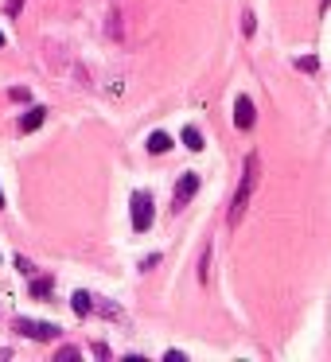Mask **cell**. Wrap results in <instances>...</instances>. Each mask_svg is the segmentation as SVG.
Segmentation results:
<instances>
[{"label":"cell","instance_id":"cell-1","mask_svg":"<svg viewBox=\"0 0 331 362\" xmlns=\"http://www.w3.org/2000/svg\"><path fill=\"white\" fill-rule=\"evenodd\" d=\"M257 180H261V156H257V152H250V156H245V168H242V183H238L234 203H230V214H226L230 226H238V222L245 218V206H250V199H253Z\"/></svg>","mask_w":331,"mask_h":362},{"label":"cell","instance_id":"cell-2","mask_svg":"<svg viewBox=\"0 0 331 362\" xmlns=\"http://www.w3.org/2000/svg\"><path fill=\"white\" fill-rule=\"evenodd\" d=\"M16 331L28 339H35V343H51V339H59V327L55 323H43V320H28V315H16Z\"/></svg>","mask_w":331,"mask_h":362},{"label":"cell","instance_id":"cell-3","mask_svg":"<svg viewBox=\"0 0 331 362\" xmlns=\"http://www.w3.org/2000/svg\"><path fill=\"white\" fill-rule=\"evenodd\" d=\"M129 206H133V230L144 234V230L152 226V195L149 191H137V195L129 199Z\"/></svg>","mask_w":331,"mask_h":362},{"label":"cell","instance_id":"cell-4","mask_svg":"<svg viewBox=\"0 0 331 362\" xmlns=\"http://www.w3.org/2000/svg\"><path fill=\"white\" fill-rule=\"evenodd\" d=\"M195 191H199V175L195 172H183L180 183H175V191H172V211H183V206L195 199Z\"/></svg>","mask_w":331,"mask_h":362},{"label":"cell","instance_id":"cell-5","mask_svg":"<svg viewBox=\"0 0 331 362\" xmlns=\"http://www.w3.org/2000/svg\"><path fill=\"white\" fill-rule=\"evenodd\" d=\"M253 121H257L253 102H250L245 94H238V102H234V125H238V129H253Z\"/></svg>","mask_w":331,"mask_h":362},{"label":"cell","instance_id":"cell-6","mask_svg":"<svg viewBox=\"0 0 331 362\" xmlns=\"http://www.w3.org/2000/svg\"><path fill=\"white\" fill-rule=\"evenodd\" d=\"M43 121H47V110H43V105H32V110H28L24 117H20V133H35V129H40Z\"/></svg>","mask_w":331,"mask_h":362},{"label":"cell","instance_id":"cell-7","mask_svg":"<svg viewBox=\"0 0 331 362\" xmlns=\"http://www.w3.org/2000/svg\"><path fill=\"white\" fill-rule=\"evenodd\" d=\"M71 308H74L79 315H90V312H94V296H90V292H74V296H71Z\"/></svg>","mask_w":331,"mask_h":362},{"label":"cell","instance_id":"cell-8","mask_svg":"<svg viewBox=\"0 0 331 362\" xmlns=\"http://www.w3.org/2000/svg\"><path fill=\"white\" fill-rule=\"evenodd\" d=\"M168 148H172V136H168V133H152L149 136V152H152V156H160V152H168Z\"/></svg>","mask_w":331,"mask_h":362},{"label":"cell","instance_id":"cell-9","mask_svg":"<svg viewBox=\"0 0 331 362\" xmlns=\"http://www.w3.org/2000/svg\"><path fill=\"white\" fill-rule=\"evenodd\" d=\"M183 144H187L191 152H203V133H199L195 125H187V129H183Z\"/></svg>","mask_w":331,"mask_h":362},{"label":"cell","instance_id":"cell-10","mask_svg":"<svg viewBox=\"0 0 331 362\" xmlns=\"http://www.w3.org/2000/svg\"><path fill=\"white\" fill-rule=\"evenodd\" d=\"M51 284H55L51 276H35V281H32V296H35V300H43V296L51 292Z\"/></svg>","mask_w":331,"mask_h":362},{"label":"cell","instance_id":"cell-11","mask_svg":"<svg viewBox=\"0 0 331 362\" xmlns=\"http://www.w3.org/2000/svg\"><path fill=\"white\" fill-rule=\"evenodd\" d=\"M296 71H304V74H315V71H320V59H315V55H304V59H296Z\"/></svg>","mask_w":331,"mask_h":362},{"label":"cell","instance_id":"cell-12","mask_svg":"<svg viewBox=\"0 0 331 362\" xmlns=\"http://www.w3.org/2000/svg\"><path fill=\"white\" fill-rule=\"evenodd\" d=\"M16 269H20V273H24V276H35V265H32V261H28V257H16Z\"/></svg>","mask_w":331,"mask_h":362},{"label":"cell","instance_id":"cell-13","mask_svg":"<svg viewBox=\"0 0 331 362\" xmlns=\"http://www.w3.org/2000/svg\"><path fill=\"white\" fill-rule=\"evenodd\" d=\"M253 28H257V20H253V12H245V16H242V32L253 35Z\"/></svg>","mask_w":331,"mask_h":362},{"label":"cell","instance_id":"cell-14","mask_svg":"<svg viewBox=\"0 0 331 362\" xmlns=\"http://www.w3.org/2000/svg\"><path fill=\"white\" fill-rule=\"evenodd\" d=\"M71 358H79V346H63L59 351V362H71Z\"/></svg>","mask_w":331,"mask_h":362},{"label":"cell","instance_id":"cell-15","mask_svg":"<svg viewBox=\"0 0 331 362\" xmlns=\"http://www.w3.org/2000/svg\"><path fill=\"white\" fill-rule=\"evenodd\" d=\"M0 211H4V191H0Z\"/></svg>","mask_w":331,"mask_h":362},{"label":"cell","instance_id":"cell-16","mask_svg":"<svg viewBox=\"0 0 331 362\" xmlns=\"http://www.w3.org/2000/svg\"><path fill=\"white\" fill-rule=\"evenodd\" d=\"M0 47H4V32H0Z\"/></svg>","mask_w":331,"mask_h":362},{"label":"cell","instance_id":"cell-17","mask_svg":"<svg viewBox=\"0 0 331 362\" xmlns=\"http://www.w3.org/2000/svg\"><path fill=\"white\" fill-rule=\"evenodd\" d=\"M323 8H331V0H323Z\"/></svg>","mask_w":331,"mask_h":362}]
</instances>
